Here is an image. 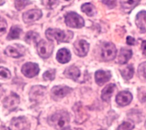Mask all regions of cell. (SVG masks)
<instances>
[{"label":"cell","mask_w":146,"mask_h":130,"mask_svg":"<svg viewBox=\"0 0 146 130\" xmlns=\"http://www.w3.org/2000/svg\"><path fill=\"white\" fill-rule=\"evenodd\" d=\"M50 125L56 130H66L70 128V116L67 112H56L48 119Z\"/></svg>","instance_id":"cell-1"},{"label":"cell","mask_w":146,"mask_h":130,"mask_svg":"<svg viewBox=\"0 0 146 130\" xmlns=\"http://www.w3.org/2000/svg\"><path fill=\"white\" fill-rule=\"evenodd\" d=\"M45 34L49 40H56L58 42H68L73 37L72 31L62 30L58 29H48Z\"/></svg>","instance_id":"cell-2"},{"label":"cell","mask_w":146,"mask_h":130,"mask_svg":"<svg viewBox=\"0 0 146 130\" xmlns=\"http://www.w3.org/2000/svg\"><path fill=\"white\" fill-rule=\"evenodd\" d=\"M117 50L112 43L106 42L102 44L101 48V58L104 61L113 60L116 55Z\"/></svg>","instance_id":"cell-3"},{"label":"cell","mask_w":146,"mask_h":130,"mask_svg":"<svg viewBox=\"0 0 146 130\" xmlns=\"http://www.w3.org/2000/svg\"><path fill=\"white\" fill-rule=\"evenodd\" d=\"M65 23L72 28H81L84 25L83 18L75 12H70L66 15Z\"/></svg>","instance_id":"cell-4"},{"label":"cell","mask_w":146,"mask_h":130,"mask_svg":"<svg viewBox=\"0 0 146 130\" xmlns=\"http://www.w3.org/2000/svg\"><path fill=\"white\" fill-rule=\"evenodd\" d=\"M37 52L39 55L42 58H47L52 54L54 49L53 43L45 40H40L36 45Z\"/></svg>","instance_id":"cell-5"},{"label":"cell","mask_w":146,"mask_h":130,"mask_svg":"<svg viewBox=\"0 0 146 130\" xmlns=\"http://www.w3.org/2000/svg\"><path fill=\"white\" fill-rule=\"evenodd\" d=\"M46 92V87L42 86H33L29 93V98L31 101L38 102L41 100Z\"/></svg>","instance_id":"cell-6"},{"label":"cell","mask_w":146,"mask_h":130,"mask_svg":"<svg viewBox=\"0 0 146 130\" xmlns=\"http://www.w3.org/2000/svg\"><path fill=\"white\" fill-rule=\"evenodd\" d=\"M39 71V66L36 63L27 62L22 67V72L27 78H33L38 75Z\"/></svg>","instance_id":"cell-7"},{"label":"cell","mask_w":146,"mask_h":130,"mask_svg":"<svg viewBox=\"0 0 146 130\" xmlns=\"http://www.w3.org/2000/svg\"><path fill=\"white\" fill-rule=\"evenodd\" d=\"M25 48L20 44H13L9 46L5 50V54L8 56L19 58L24 55Z\"/></svg>","instance_id":"cell-8"},{"label":"cell","mask_w":146,"mask_h":130,"mask_svg":"<svg viewBox=\"0 0 146 130\" xmlns=\"http://www.w3.org/2000/svg\"><path fill=\"white\" fill-rule=\"evenodd\" d=\"M19 103V97L15 93H11L3 100V106L10 111L16 109L18 106Z\"/></svg>","instance_id":"cell-9"},{"label":"cell","mask_w":146,"mask_h":130,"mask_svg":"<svg viewBox=\"0 0 146 130\" xmlns=\"http://www.w3.org/2000/svg\"><path fill=\"white\" fill-rule=\"evenodd\" d=\"M28 122L25 117L13 118L9 125V130H24L27 128Z\"/></svg>","instance_id":"cell-10"},{"label":"cell","mask_w":146,"mask_h":130,"mask_svg":"<svg viewBox=\"0 0 146 130\" xmlns=\"http://www.w3.org/2000/svg\"><path fill=\"white\" fill-rule=\"evenodd\" d=\"M74 49L78 56L83 57L87 55L89 50V44L83 39L78 40L74 43Z\"/></svg>","instance_id":"cell-11"},{"label":"cell","mask_w":146,"mask_h":130,"mask_svg":"<svg viewBox=\"0 0 146 130\" xmlns=\"http://www.w3.org/2000/svg\"><path fill=\"white\" fill-rule=\"evenodd\" d=\"M42 16V13L39 9H32L25 12L22 15L23 21L25 23L33 22L40 19Z\"/></svg>","instance_id":"cell-12"},{"label":"cell","mask_w":146,"mask_h":130,"mask_svg":"<svg viewBox=\"0 0 146 130\" xmlns=\"http://www.w3.org/2000/svg\"><path fill=\"white\" fill-rule=\"evenodd\" d=\"M72 91V88L65 86H56L54 87L51 91V96L54 99H60L67 94H68Z\"/></svg>","instance_id":"cell-13"},{"label":"cell","mask_w":146,"mask_h":130,"mask_svg":"<svg viewBox=\"0 0 146 130\" xmlns=\"http://www.w3.org/2000/svg\"><path fill=\"white\" fill-rule=\"evenodd\" d=\"M83 107L82 106L81 103L79 102L76 103L73 107V110L75 115V121L78 124L83 123L87 118L86 112Z\"/></svg>","instance_id":"cell-14"},{"label":"cell","mask_w":146,"mask_h":130,"mask_svg":"<svg viewBox=\"0 0 146 130\" xmlns=\"http://www.w3.org/2000/svg\"><path fill=\"white\" fill-rule=\"evenodd\" d=\"M132 100V94L127 91L120 92L116 96V101L120 106H125L128 105Z\"/></svg>","instance_id":"cell-15"},{"label":"cell","mask_w":146,"mask_h":130,"mask_svg":"<svg viewBox=\"0 0 146 130\" xmlns=\"http://www.w3.org/2000/svg\"><path fill=\"white\" fill-rule=\"evenodd\" d=\"M111 78L110 71L98 70L95 74V79L96 83L99 86H102L107 82Z\"/></svg>","instance_id":"cell-16"},{"label":"cell","mask_w":146,"mask_h":130,"mask_svg":"<svg viewBox=\"0 0 146 130\" xmlns=\"http://www.w3.org/2000/svg\"><path fill=\"white\" fill-rule=\"evenodd\" d=\"M135 23L141 32H146V11H141L136 15Z\"/></svg>","instance_id":"cell-17"},{"label":"cell","mask_w":146,"mask_h":130,"mask_svg":"<svg viewBox=\"0 0 146 130\" xmlns=\"http://www.w3.org/2000/svg\"><path fill=\"white\" fill-rule=\"evenodd\" d=\"M116 88V86L115 84L110 83L107 84L102 91V99L105 101H110L111 98Z\"/></svg>","instance_id":"cell-18"},{"label":"cell","mask_w":146,"mask_h":130,"mask_svg":"<svg viewBox=\"0 0 146 130\" xmlns=\"http://www.w3.org/2000/svg\"><path fill=\"white\" fill-rule=\"evenodd\" d=\"M71 55L70 51L65 48L58 50L56 54V59L60 63H66L71 59Z\"/></svg>","instance_id":"cell-19"},{"label":"cell","mask_w":146,"mask_h":130,"mask_svg":"<svg viewBox=\"0 0 146 130\" xmlns=\"http://www.w3.org/2000/svg\"><path fill=\"white\" fill-rule=\"evenodd\" d=\"M64 74L67 78L75 81L77 80L80 76V71L77 67L71 66L66 68L64 72Z\"/></svg>","instance_id":"cell-20"},{"label":"cell","mask_w":146,"mask_h":130,"mask_svg":"<svg viewBox=\"0 0 146 130\" xmlns=\"http://www.w3.org/2000/svg\"><path fill=\"white\" fill-rule=\"evenodd\" d=\"M132 52L131 50L122 48L120 51L118 57V63L121 64L126 63L131 58Z\"/></svg>","instance_id":"cell-21"},{"label":"cell","mask_w":146,"mask_h":130,"mask_svg":"<svg viewBox=\"0 0 146 130\" xmlns=\"http://www.w3.org/2000/svg\"><path fill=\"white\" fill-rule=\"evenodd\" d=\"M141 0H120V5L123 9L131 10L135 7Z\"/></svg>","instance_id":"cell-22"},{"label":"cell","mask_w":146,"mask_h":130,"mask_svg":"<svg viewBox=\"0 0 146 130\" xmlns=\"http://www.w3.org/2000/svg\"><path fill=\"white\" fill-rule=\"evenodd\" d=\"M81 10L89 17L94 16L96 13L95 7L91 3H86L83 4L81 6Z\"/></svg>","instance_id":"cell-23"},{"label":"cell","mask_w":146,"mask_h":130,"mask_svg":"<svg viewBox=\"0 0 146 130\" xmlns=\"http://www.w3.org/2000/svg\"><path fill=\"white\" fill-rule=\"evenodd\" d=\"M120 73L122 77L125 80L131 79L134 74V68L132 64L128 65L126 67L120 70Z\"/></svg>","instance_id":"cell-24"},{"label":"cell","mask_w":146,"mask_h":130,"mask_svg":"<svg viewBox=\"0 0 146 130\" xmlns=\"http://www.w3.org/2000/svg\"><path fill=\"white\" fill-rule=\"evenodd\" d=\"M22 32V29L17 26H12L10 30L9 33L7 36V39L12 40L15 39L19 37V35Z\"/></svg>","instance_id":"cell-25"},{"label":"cell","mask_w":146,"mask_h":130,"mask_svg":"<svg viewBox=\"0 0 146 130\" xmlns=\"http://www.w3.org/2000/svg\"><path fill=\"white\" fill-rule=\"evenodd\" d=\"M39 38V34L34 31H30L27 32L25 36V41L31 44L35 43Z\"/></svg>","instance_id":"cell-26"},{"label":"cell","mask_w":146,"mask_h":130,"mask_svg":"<svg viewBox=\"0 0 146 130\" xmlns=\"http://www.w3.org/2000/svg\"><path fill=\"white\" fill-rule=\"evenodd\" d=\"M137 74L139 78L144 82H146V62L141 63L138 67Z\"/></svg>","instance_id":"cell-27"},{"label":"cell","mask_w":146,"mask_h":130,"mask_svg":"<svg viewBox=\"0 0 146 130\" xmlns=\"http://www.w3.org/2000/svg\"><path fill=\"white\" fill-rule=\"evenodd\" d=\"M31 3V1L30 0H15L14 1L15 7L18 10H22Z\"/></svg>","instance_id":"cell-28"},{"label":"cell","mask_w":146,"mask_h":130,"mask_svg":"<svg viewBox=\"0 0 146 130\" xmlns=\"http://www.w3.org/2000/svg\"><path fill=\"white\" fill-rule=\"evenodd\" d=\"M59 0H42V5L48 9H52L59 4Z\"/></svg>","instance_id":"cell-29"},{"label":"cell","mask_w":146,"mask_h":130,"mask_svg":"<svg viewBox=\"0 0 146 130\" xmlns=\"http://www.w3.org/2000/svg\"><path fill=\"white\" fill-rule=\"evenodd\" d=\"M134 127L135 125L132 121H125L118 127L117 130H132Z\"/></svg>","instance_id":"cell-30"},{"label":"cell","mask_w":146,"mask_h":130,"mask_svg":"<svg viewBox=\"0 0 146 130\" xmlns=\"http://www.w3.org/2000/svg\"><path fill=\"white\" fill-rule=\"evenodd\" d=\"M55 76V70L51 69L46 71L43 74V78L45 80H52Z\"/></svg>","instance_id":"cell-31"},{"label":"cell","mask_w":146,"mask_h":130,"mask_svg":"<svg viewBox=\"0 0 146 130\" xmlns=\"http://www.w3.org/2000/svg\"><path fill=\"white\" fill-rule=\"evenodd\" d=\"M11 77L9 70L5 67H0V79H9Z\"/></svg>","instance_id":"cell-32"},{"label":"cell","mask_w":146,"mask_h":130,"mask_svg":"<svg viewBox=\"0 0 146 130\" xmlns=\"http://www.w3.org/2000/svg\"><path fill=\"white\" fill-rule=\"evenodd\" d=\"M138 98L140 102H146V87H143L138 90Z\"/></svg>","instance_id":"cell-33"},{"label":"cell","mask_w":146,"mask_h":130,"mask_svg":"<svg viewBox=\"0 0 146 130\" xmlns=\"http://www.w3.org/2000/svg\"><path fill=\"white\" fill-rule=\"evenodd\" d=\"M7 29V23L6 20L0 17V36L4 34Z\"/></svg>","instance_id":"cell-34"},{"label":"cell","mask_w":146,"mask_h":130,"mask_svg":"<svg viewBox=\"0 0 146 130\" xmlns=\"http://www.w3.org/2000/svg\"><path fill=\"white\" fill-rule=\"evenodd\" d=\"M102 2L109 8L112 9L116 6V0H102Z\"/></svg>","instance_id":"cell-35"},{"label":"cell","mask_w":146,"mask_h":130,"mask_svg":"<svg viewBox=\"0 0 146 130\" xmlns=\"http://www.w3.org/2000/svg\"><path fill=\"white\" fill-rule=\"evenodd\" d=\"M126 42L129 45H135L136 43V40L135 39V38H133V37L131 36H128L127 37L126 39Z\"/></svg>","instance_id":"cell-36"},{"label":"cell","mask_w":146,"mask_h":130,"mask_svg":"<svg viewBox=\"0 0 146 130\" xmlns=\"http://www.w3.org/2000/svg\"><path fill=\"white\" fill-rule=\"evenodd\" d=\"M141 50L144 55L146 56V40H144L141 44Z\"/></svg>","instance_id":"cell-37"},{"label":"cell","mask_w":146,"mask_h":130,"mask_svg":"<svg viewBox=\"0 0 146 130\" xmlns=\"http://www.w3.org/2000/svg\"><path fill=\"white\" fill-rule=\"evenodd\" d=\"M3 91H3V88H2V86H1V85L0 84V97H1L2 95H3Z\"/></svg>","instance_id":"cell-38"},{"label":"cell","mask_w":146,"mask_h":130,"mask_svg":"<svg viewBox=\"0 0 146 130\" xmlns=\"http://www.w3.org/2000/svg\"><path fill=\"white\" fill-rule=\"evenodd\" d=\"M24 130H29V128H26V129H24Z\"/></svg>","instance_id":"cell-39"},{"label":"cell","mask_w":146,"mask_h":130,"mask_svg":"<svg viewBox=\"0 0 146 130\" xmlns=\"http://www.w3.org/2000/svg\"><path fill=\"white\" fill-rule=\"evenodd\" d=\"M145 128H146V121H145Z\"/></svg>","instance_id":"cell-40"},{"label":"cell","mask_w":146,"mask_h":130,"mask_svg":"<svg viewBox=\"0 0 146 130\" xmlns=\"http://www.w3.org/2000/svg\"><path fill=\"white\" fill-rule=\"evenodd\" d=\"M0 130H5V129H0Z\"/></svg>","instance_id":"cell-41"},{"label":"cell","mask_w":146,"mask_h":130,"mask_svg":"<svg viewBox=\"0 0 146 130\" xmlns=\"http://www.w3.org/2000/svg\"><path fill=\"white\" fill-rule=\"evenodd\" d=\"M66 1H71V0H66Z\"/></svg>","instance_id":"cell-42"},{"label":"cell","mask_w":146,"mask_h":130,"mask_svg":"<svg viewBox=\"0 0 146 130\" xmlns=\"http://www.w3.org/2000/svg\"><path fill=\"white\" fill-rule=\"evenodd\" d=\"M100 130H102V129H100Z\"/></svg>","instance_id":"cell-43"}]
</instances>
